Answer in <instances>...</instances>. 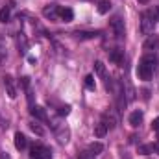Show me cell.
I'll return each instance as SVG.
<instances>
[{"label": "cell", "mask_w": 159, "mask_h": 159, "mask_svg": "<svg viewBox=\"0 0 159 159\" xmlns=\"http://www.w3.org/2000/svg\"><path fill=\"white\" fill-rule=\"evenodd\" d=\"M156 63H157L156 54H144V56L141 57V61H139V67H137V76H139L141 80H144V81H148V80L154 76Z\"/></svg>", "instance_id": "6da1fadb"}, {"label": "cell", "mask_w": 159, "mask_h": 159, "mask_svg": "<svg viewBox=\"0 0 159 159\" xmlns=\"http://www.w3.org/2000/svg\"><path fill=\"white\" fill-rule=\"evenodd\" d=\"M52 129L56 133V139L59 144H67L69 143V137H70V131L67 128V124L59 122V120H52Z\"/></svg>", "instance_id": "7a4b0ae2"}, {"label": "cell", "mask_w": 159, "mask_h": 159, "mask_svg": "<svg viewBox=\"0 0 159 159\" xmlns=\"http://www.w3.org/2000/svg\"><path fill=\"white\" fill-rule=\"evenodd\" d=\"M30 157L32 159H52V152H50V148H46L43 144H35L30 150Z\"/></svg>", "instance_id": "3957f363"}, {"label": "cell", "mask_w": 159, "mask_h": 159, "mask_svg": "<svg viewBox=\"0 0 159 159\" xmlns=\"http://www.w3.org/2000/svg\"><path fill=\"white\" fill-rule=\"evenodd\" d=\"M154 28H156V22L150 19V15L144 11L143 15H141V32L144 34V35H150V34H154Z\"/></svg>", "instance_id": "277c9868"}, {"label": "cell", "mask_w": 159, "mask_h": 159, "mask_svg": "<svg viewBox=\"0 0 159 159\" xmlns=\"http://www.w3.org/2000/svg\"><path fill=\"white\" fill-rule=\"evenodd\" d=\"M109 26H111V30H113V34H115L117 39H122V37H124L126 30H124V20H122L120 17H113L111 22H109Z\"/></svg>", "instance_id": "5b68a950"}, {"label": "cell", "mask_w": 159, "mask_h": 159, "mask_svg": "<svg viewBox=\"0 0 159 159\" xmlns=\"http://www.w3.org/2000/svg\"><path fill=\"white\" fill-rule=\"evenodd\" d=\"M43 17L48 19V20H57L59 19V6H56V4L44 6L43 7Z\"/></svg>", "instance_id": "8992f818"}, {"label": "cell", "mask_w": 159, "mask_h": 159, "mask_svg": "<svg viewBox=\"0 0 159 159\" xmlns=\"http://www.w3.org/2000/svg\"><path fill=\"white\" fill-rule=\"evenodd\" d=\"M143 48L146 50V54H156V50L159 48V37L157 35H148V39L144 41Z\"/></svg>", "instance_id": "52a82bcc"}, {"label": "cell", "mask_w": 159, "mask_h": 159, "mask_svg": "<svg viewBox=\"0 0 159 159\" xmlns=\"http://www.w3.org/2000/svg\"><path fill=\"white\" fill-rule=\"evenodd\" d=\"M2 80H4V87H6L7 96H9V98H15V96H17V87H15V81H13V78H11L9 74H6Z\"/></svg>", "instance_id": "ba28073f"}, {"label": "cell", "mask_w": 159, "mask_h": 159, "mask_svg": "<svg viewBox=\"0 0 159 159\" xmlns=\"http://www.w3.org/2000/svg\"><path fill=\"white\" fill-rule=\"evenodd\" d=\"M102 122L107 126V129H113V128H117V124H119V120H117V117H115L113 111H106V113L102 115Z\"/></svg>", "instance_id": "9c48e42d"}, {"label": "cell", "mask_w": 159, "mask_h": 159, "mask_svg": "<svg viewBox=\"0 0 159 159\" xmlns=\"http://www.w3.org/2000/svg\"><path fill=\"white\" fill-rule=\"evenodd\" d=\"M122 89H124V94H126V102H133L135 100V89L131 87V83L124 78V83H122Z\"/></svg>", "instance_id": "30bf717a"}, {"label": "cell", "mask_w": 159, "mask_h": 159, "mask_svg": "<svg viewBox=\"0 0 159 159\" xmlns=\"http://www.w3.org/2000/svg\"><path fill=\"white\" fill-rule=\"evenodd\" d=\"M30 115H32L34 119H37V120H48L46 111H44L41 106H32V109H30Z\"/></svg>", "instance_id": "8fae6325"}, {"label": "cell", "mask_w": 159, "mask_h": 159, "mask_svg": "<svg viewBox=\"0 0 159 159\" xmlns=\"http://www.w3.org/2000/svg\"><path fill=\"white\" fill-rule=\"evenodd\" d=\"M26 146H28V139H26V135L20 133V131H17V133H15V148H17V150H24Z\"/></svg>", "instance_id": "7c38bea8"}, {"label": "cell", "mask_w": 159, "mask_h": 159, "mask_svg": "<svg viewBox=\"0 0 159 159\" xmlns=\"http://www.w3.org/2000/svg\"><path fill=\"white\" fill-rule=\"evenodd\" d=\"M109 61H113L115 65H120V63L124 61V50H120V48L111 50V52H109Z\"/></svg>", "instance_id": "4fadbf2b"}, {"label": "cell", "mask_w": 159, "mask_h": 159, "mask_svg": "<svg viewBox=\"0 0 159 159\" xmlns=\"http://www.w3.org/2000/svg\"><path fill=\"white\" fill-rule=\"evenodd\" d=\"M129 126H133V128H137V126H141V122H143V111L141 109H137V111H133L131 115H129Z\"/></svg>", "instance_id": "5bb4252c"}, {"label": "cell", "mask_w": 159, "mask_h": 159, "mask_svg": "<svg viewBox=\"0 0 159 159\" xmlns=\"http://www.w3.org/2000/svg\"><path fill=\"white\" fill-rule=\"evenodd\" d=\"M59 19H61L63 22H70V20L74 19L72 9H70V7H59Z\"/></svg>", "instance_id": "9a60e30c"}, {"label": "cell", "mask_w": 159, "mask_h": 159, "mask_svg": "<svg viewBox=\"0 0 159 159\" xmlns=\"http://www.w3.org/2000/svg\"><path fill=\"white\" fill-rule=\"evenodd\" d=\"M107 131H109V129H107V126H106L102 120H100V122L94 126V137H98V139L106 137V135H107Z\"/></svg>", "instance_id": "2e32d148"}, {"label": "cell", "mask_w": 159, "mask_h": 159, "mask_svg": "<svg viewBox=\"0 0 159 159\" xmlns=\"http://www.w3.org/2000/svg\"><path fill=\"white\" fill-rule=\"evenodd\" d=\"M17 44H19V52L20 54H26L28 52V41L22 34H17Z\"/></svg>", "instance_id": "e0dca14e"}, {"label": "cell", "mask_w": 159, "mask_h": 159, "mask_svg": "<svg viewBox=\"0 0 159 159\" xmlns=\"http://www.w3.org/2000/svg\"><path fill=\"white\" fill-rule=\"evenodd\" d=\"M87 152L94 157V156H98V154H102V152H104V144H102V143H91Z\"/></svg>", "instance_id": "ac0fdd59"}, {"label": "cell", "mask_w": 159, "mask_h": 159, "mask_svg": "<svg viewBox=\"0 0 159 159\" xmlns=\"http://www.w3.org/2000/svg\"><path fill=\"white\" fill-rule=\"evenodd\" d=\"M9 19H11V7L9 6H4L2 9H0V22H9Z\"/></svg>", "instance_id": "d6986e66"}, {"label": "cell", "mask_w": 159, "mask_h": 159, "mask_svg": "<svg viewBox=\"0 0 159 159\" xmlns=\"http://www.w3.org/2000/svg\"><path fill=\"white\" fill-rule=\"evenodd\" d=\"M109 9H111V2H109V0H100V2H98V13L106 15Z\"/></svg>", "instance_id": "ffe728a7"}, {"label": "cell", "mask_w": 159, "mask_h": 159, "mask_svg": "<svg viewBox=\"0 0 159 159\" xmlns=\"http://www.w3.org/2000/svg\"><path fill=\"white\" fill-rule=\"evenodd\" d=\"M76 35L80 39H94L100 35V32H76Z\"/></svg>", "instance_id": "44dd1931"}, {"label": "cell", "mask_w": 159, "mask_h": 159, "mask_svg": "<svg viewBox=\"0 0 159 159\" xmlns=\"http://www.w3.org/2000/svg\"><path fill=\"white\" fill-rule=\"evenodd\" d=\"M6 59H7V50L4 46V37L0 35V63H6Z\"/></svg>", "instance_id": "7402d4cb"}, {"label": "cell", "mask_w": 159, "mask_h": 159, "mask_svg": "<svg viewBox=\"0 0 159 159\" xmlns=\"http://www.w3.org/2000/svg\"><path fill=\"white\" fill-rule=\"evenodd\" d=\"M146 13L150 15V19H152L154 22H157L159 20V6H154V7H152L150 11H146Z\"/></svg>", "instance_id": "603a6c76"}, {"label": "cell", "mask_w": 159, "mask_h": 159, "mask_svg": "<svg viewBox=\"0 0 159 159\" xmlns=\"http://www.w3.org/2000/svg\"><path fill=\"white\" fill-rule=\"evenodd\" d=\"M85 87L89 89V91H94V87H96V83H94V76H85Z\"/></svg>", "instance_id": "cb8c5ba5"}, {"label": "cell", "mask_w": 159, "mask_h": 159, "mask_svg": "<svg viewBox=\"0 0 159 159\" xmlns=\"http://www.w3.org/2000/svg\"><path fill=\"white\" fill-rule=\"evenodd\" d=\"M94 70H96L98 76H106V67H104L102 61H96V63H94Z\"/></svg>", "instance_id": "d4e9b609"}, {"label": "cell", "mask_w": 159, "mask_h": 159, "mask_svg": "<svg viewBox=\"0 0 159 159\" xmlns=\"http://www.w3.org/2000/svg\"><path fill=\"white\" fill-rule=\"evenodd\" d=\"M139 152L148 156V154H152V152H154V144H143V146H139Z\"/></svg>", "instance_id": "484cf974"}, {"label": "cell", "mask_w": 159, "mask_h": 159, "mask_svg": "<svg viewBox=\"0 0 159 159\" xmlns=\"http://www.w3.org/2000/svg\"><path fill=\"white\" fill-rule=\"evenodd\" d=\"M30 128H32V131H34V133H37V135H44V129L41 128L39 124H35V122H34V124H30Z\"/></svg>", "instance_id": "4316f807"}, {"label": "cell", "mask_w": 159, "mask_h": 159, "mask_svg": "<svg viewBox=\"0 0 159 159\" xmlns=\"http://www.w3.org/2000/svg\"><path fill=\"white\" fill-rule=\"evenodd\" d=\"M70 113V106H63V107H59V115L61 117H67Z\"/></svg>", "instance_id": "83f0119b"}, {"label": "cell", "mask_w": 159, "mask_h": 159, "mask_svg": "<svg viewBox=\"0 0 159 159\" xmlns=\"http://www.w3.org/2000/svg\"><path fill=\"white\" fill-rule=\"evenodd\" d=\"M152 129H154V131H159V117L152 120Z\"/></svg>", "instance_id": "f1b7e54d"}, {"label": "cell", "mask_w": 159, "mask_h": 159, "mask_svg": "<svg viewBox=\"0 0 159 159\" xmlns=\"http://www.w3.org/2000/svg\"><path fill=\"white\" fill-rule=\"evenodd\" d=\"M80 159H93V156H91L89 152H81V154H80Z\"/></svg>", "instance_id": "f546056e"}, {"label": "cell", "mask_w": 159, "mask_h": 159, "mask_svg": "<svg viewBox=\"0 0 159 159\" xmlns=\"http://www.w3.org/2000/svg\"><path fill=\"white\" fill-rule=\"evenodd\" d=\"M154 152H157V154H159V141L154 144Z\"/></svg>", "instance_id": "4dcf8cb0"}, {"label": "cell", "mask_w": 159, "mask_h": 159, "mask_svg": "<svg viewBox=\"0 0 159 159\" xmlns=\"http://www.w3.org/2000/svg\"><path fill=\"white\" fill-rule=\"evenodd\" d=\"M0 159H11L7 154H0Z\"/></svg>", "instance_id": "1f68e13d"}, {"label": "cell", "mask_w": 159, "mask_h": 159, "mask_svg": "<svg viewBox=\"0 0 159 159\" xmlns=\"http://www.w3.org/2000/svg\"><path fill=\"white\" fill-rule=\"evenodd\" d=\"M137 2H139V4H146L148 0H137Z\"/></svg>", "instance_id": "d6a6232c"}, {"label": "cell", "mask_w": 159, "mask_h": 159, "mask_svg": "<svg viewBox=\"0 0 159 159\" xmlns=\"http://www.w3.org/2000/svg\"><path fill=\"white\" fill-rule=\"evenodd\" d=\"M157 133H159V131H157Z\"/></svg>", "instance_id": "836d02e7"}]
</instances>
